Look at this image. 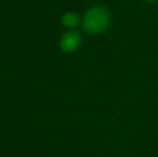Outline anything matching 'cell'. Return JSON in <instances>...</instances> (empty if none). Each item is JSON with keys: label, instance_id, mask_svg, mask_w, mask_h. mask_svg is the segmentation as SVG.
Here are the masks:
<instances>
[{"label": "cell", "instance_id": "2", "mask_svg": "<svg viewBox=\"0 0 158 157\" xmlns=\"http://www.w3.org/2000/svg\"><path fill=\"white\" fill-rule=\"evenodd\" d=\"M80 44V37L77 32H68L61 39V48L67 52L74 51Z\"/></svg>", "mask_w": 158, "mask_h": 157}, {"label": "cell", "instance_id": "1", "mask_svg": "<svg viewBox=\"0 0 158 157\" xmlns=\"http://www.w3.org/2000/svg\"><path fill=\"white\" fill-rule=\"evenodd\" d=\"M109 24L108 13L100 8H95L88 11L84 19V26L90 32H100L106 28Z\"/></svg>", "mask_w": 158, "mask_h": 157}, {"label": "cell", "instance_id": "3", "mask_svg": "<svg viewBox=\"0 0 158 157\" xmlns=\"http://www.w3.org/2000/svg\"><path fill=\"white\" fill-rule=\"evenodd\" d=\"M64 23L67 26H74L77 23V17L74 14H67L64 16Z\"/></svg>", "mask_w": 158, "mask_h": 157}]
</instances>
